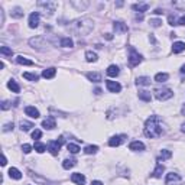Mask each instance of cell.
Returning a JSON list of instances; mask_svg holds the SVG:
<instances>
[{"label":"cell","mask_w":185,"mask_h":185,"mask_svg":"<svg viewBox=\"0 0 185 185\" xmlns=\"http://www.w3.org/2000/svg\"><path fill=\"white\" fill-rule=\"evenodd\" d=\"M10 15L13 16V18H22V16H23V10L20 8H15L13 10L10 12Z\"/></svg>","instance_id":"38"},{"label":"cell","mask_w":185,"mask_h":185,"mask_svg":"<svg viewBox=\"0 0 185 185\" xmlns=\"http://www.w3.org/2000/svg\"><path fill=\"white\" fill-rule=\"evenodd\" d=\"M168 78H169V75L165 74V72H159V74H156V75H155V81H156V83H165Z\"/></svg>","instance_id":"28"},{"label":"cell","mask_w":185,"mask_h":185,"mask_svg":"<svg viewBox=\"0 0 185 185\" xmlns=\"http://www.w3.org/2000/svg\"><path fill=\"white\" fill-rule=\"evenodd\" d=\"M74 165H75V159H65L62 162V168L64 169H71V168H74Z\"/></svg>","instance_id":"29"},{"label":"cell","mask_w":185,"mask_h":185,"mask_svg":"<svg viewBox=\"0 0 185 185\" xmlns=\"http://www.w3.org/2000/svg\"><path fill=\"white\" fill-rule=\"evenodd\" d=\"M113 28H114L116 32H119V33H125V32H127V26H126L123 22H114Z\"/></svg>","instance_id":"16"},{"label":"cell","mask_w":185,"mask_h":185,"mask_svg":"<svg viewBox=\"0 0 185 185\" xmlns=\"http://www.w3.org/2000/svg\"><path fill=\"white\" fill-rule=\"evenodd\" d=\"M25 113L28 114V116H30L32 119H38L41 114H39V110L38 109H35L33 106H28L26 109H25Z\"/></svg>","instance_id":"13"},{"label":"cell","mask_w":185,"mask_h":185,"mask_svg":"<svg viewBox=\"0 0 185 185\" xmlns=\"http://www.w3.org/2000/svg\"><path fill=\"white\" fill-rule=\"evenodd\" d=\"M38 6L39 8H45V15H46V12H48V16H51L52 12H55V6H57V4L52 3V2H46V3L45 2H39Z\"/></svg>","instance_id":"8"},{"label":"cell","mask_w":185,"mask_h":185,"mask_svg":"<svg viewBox=\"0 0 185 185\" xmlns=\"http://www.w3.org/2000/svg\"><path fill=\"white\" fill-rule=\"evenodd\" d=\"M155 13H156V15H162L163 12L161 10V9H156V10H155Z\"/></svg>","instance_id":"48"},{"label":"cell","mask_w":185,"mask_h":185,"mask_svg":"<svg viewBox=\"0 0 185 185\" xmlns=\"http://www.w3.org/2000/svg\"><path fill=\"white\" fill-rule=\"evenodd\" d=\"M13 123H8V125H4L3 126V132H10V130H13Z\"/></svg>","instance_id":"42"},{"label":"cell","mask_w":185,"mask_h":185,"mask_svg":"<svg viewBox=\"0 0 185 185\" xmlns=\"http://www.w3.org/2000/svg\"><path fill=\"white\" fill-rule=\"evenodd\" d=\"M163 171H165V166H163L161 162H158V165H156L155 171L152 172V177H153V178H161V177H162V172H163Z\"/></svg>","instance_id":"15"},{"label":"cell","mask_w":185,"mask_h":185,"mask_svg":"<svg viewBox=\"0 0 185 185\" xmlns=\"http://www.w3.org/2000/svg\"><path fill=\"white\" fill-rule=\"evenodd\" d=\"M64 137L61 136L58 140H51L48 143V151L51 152V155H54V156H57L58 153H59V149H61V146L64 145Z\"/></svg>","instance_id":"3"},{"label":"cell","mask_w":185,"mask_h":185,"mask_svg":"<svg viewBox=\"0 0 185 185\" xmlns=\"http://www.w3.org/2000/svg\"><path fill=\"white\" fill-rule=\"evenodd\" d=\"M163 129H162V123L159 120L158 116H151L145 123V135L151 139H156V137L162 136Z\"/></svg>","instance_id":"1"},{"label":"cell","mask_w":185,"mask_h":185,"mask_svg":"<svg viewBox=\"0 0 185 185\" xmlns=\"http://www.w3.org/2000/svg\"><path fill=\"white\" fill-rule=\"evenodd\" d=\"M119 67L117 65H110L109 68H107V75L109 77H117L119 75Z\"/></svg>","instance_id":"24"},{"label":"cell","mask_w":185,"mask_h":185,"mask_svg":"<svg viewBox=\"0 0 185 185\" xmlns=\"http://www.w3.org/2000/svg\"><path fill=\"white\" fill-rule=\"evenodd\" d=\"M142 55H140L139 52H136L135 49H130V55H129V65L130 67H136V65H139L140 62H142Z\"/></svg>","instance_id":"6"},{"label":"cell","mask_w":185,"mask_h":185,"mask_svg":"<svg viewBox=\"0 0 185 185\" xmlns=\"http://www.w3.org/2000/svg\"><path fill=\"white\" fill-rule=\"evenodd\" d=\"M91 185H103V182H100V181H93V182H91Z\"/></svg>","instance_id":"47"},{"label":"cell","mask_w":185,"mask_h":185,"mask_svg":"<svg viewBox=\"0 0 185 185\" xmlns=\"http://www.w3.org/2000/svg\"><path fill=\"white\" fill-rule=\"evenodd\" d=\"M10 109V103L9 101H3L2 103V110H9Z\"/></svg>","instance_id":"44"},{"label":"cell","mask_w":185,"mask_h":185,"mask_svg":"<svg viewBox=\"0 0 185 185\" xmlns=\"http://www.w3.org/2000/svg\"><path fill=\"white\" fill-rule=\"evenodd\" d=\"M136 84L137 85H149L151 84V78L149 77H139L136 80Z\"/></svg>","instance_id":"31"},{"label":"cell","mask_w":185,"mask_h":185,"mask_svg":"<svg viewBox=\"0 0 185 185\" xmlns=\"http://www.w3.org/2000/svg\"><path fill=\"white\" fill-rule=\"evenodd\" d=\"M16 62L18 64H20V65H33V61H30V59H28V58H25L23 55H19V57H16Z\"/></svg>","instance_id":"21"},{"label":"cell","mask_w":185,"mask_h":185,"mask_svg":"<svg viewBox=\"0 0 185 185\" xmlns=\"http://www.w3.org/2000/svg\"><path fill=\"white\" fill-rule=\"evenodd\" d=\"M132 8H133V10L140 12V15H142L143 12H146L147 9H149V4H146V3H136V4H133Z\"/></svg>","instance_id":"20"},{"label":"cell","mask_w":185,"mask_h":185,"mask_svg":"<svg viewBox=\"0 0 185 185\" xmlns=\"http://www.w3.org/2000/svg\"><path fill=\"white\" fill-rule=\"evenodd\" d=\"M41 136H42V132H41V130H38V129H35L33 132H32V139H35L36 142L41 139Z\"/></svg>","instance_id":"39"},{"label":"cell","mask_w":185,"mask_h":185,"mask_svg":"<svg viewBox=\"0 0 185 185\" xmlns=\"http://www.w3.org/2000/svg\"><path fill=\"white\" fill-rule=\"evenodd\" d=\"M67 149H68L71 153H74V155L80 152V146H78V145H74V143H68V145H67Z\"/></svg>","instance_id":"36"},{"label":"cell","mask_w":185,"mask_h":185,"mask_svg":"<svg viewBox=\"0 0 185 185\" xmlns=\"http://www.w3.org/2000/svg\"><path fill=\"white\" fill-rule=\"evenodd\" d=\"M171 156H172V153H171V151H166V149H163V151H161V159H169Z\"/></svg>","instance_id":"40"},{"label":"cell","mask_w":185,"mask_h":185,"mask_svg":"<svg viewBox=\"0 0 185 185\" xmlns=\"http://www.w3.org/2000/svg\"><path fill=\"white\" fill-rule=\"evenodd\" d=\"M38 25H39V13L38 12H33L29 16V28L35 29V28H38Z\"/></svg>","instance_id":"10"},{"label":"cell","mask_w":185,"mask_h":185,"mask_svg":"<svg viewBox=\"0 0 185 185\" xmlns=\"http://www.w3.org/2000/svg\"><path fill=\"white\" fill-rule=\"evenodd\" d=\"M185 49V44L181 41H178V42H174V45H172V51H174V54H179L182 52Z\"/></svg>","instance_id":"19"},{"label":"cell","mask_w":185,"mask_h":185,"mask_svg":"<svg viewBox=\"0 0 185 185\" xmlns=\"http://www.w3.org/2000/svg\"><path fill=\"white\" fill-rule=\"evenodd\" d=\"M106 38H107V39H111L113 36H111V33H107V35H106Z\"/></svg>","instance_id":"50"},{"label":"cell","mask_w":185,"mask_h":185,"mask_svg":"<svg viewBox=\"0 0 185 185\" xmlns=\"http://www.w3.org/2000/svg\"><path fill=\"white\" fill-rule=\"evenodd\" d=\"M139 98L146 103H149L152 100V95H151V93H147V91H139Z\"/></svg>","instance_id":"30"},{"label":"cell","mask_w":185,"mask_h":185,"mask_svg":"<svg viewBox=\"0 0 185 185\" xmlns=\"http://www.w3.org/2000/svg\"><path fill=\"white\" fill-rule=\"evenodd\" d=\"M9 177L13 178V179H20V178H22V174H20L19 169H16V168H10V169H9Z\"/></svg>","instance_id":"25"},{"label":"cell","mask_w":185,"mask_h":185,"mask_svg":"<svg viewBox=\"0 0 185 185\" xmlns=\"http://www.w3.org/2000/svg\"><path fill=\"white\" fill-rule=\"evenodd\" d=\"M23 78L29 80V81H38L39 75L38 74H30V72H23Z\"/></svg>","instance_id":"34"},{"label":"cell","mask_w":185,"mask_h":185,"mask_svg":"<svg viewBox=\"0 0 185 185\" xmlns=\"http://www.w3.org/2000/svg\"><path fill=\"white\" fill-rule=\"evenodd\" d=\"M106 87L110 93H119L121 90V85L117 81H106Z\"/></svg>","instance_id":"9"},{"label":"cell","mask_w":185,"mask_h":185,"mask_svg":"<svg viewBox=\"0 0 185 185\" xmlns=\"http://www.w3.org/2000/svg\"><path fill=\"white\" fill-rule=\"evenodd\" d=\"M181 130H182V132H184V133H185V123H184V125H182V127H181Z\"/></svg>","instance_id":"51"},{"label":"cell","mask_w":185,"mask_h":185,"mask_svg":"<svg viewBox=\"0 0 185 185\" xmlns=\"http://www.w3.org/2000/svg\"><path fill=\"white\" fill-rule=\"evenodd\" d=\"M6 163H8V159H6V156H2V165L3 166H6Z\"/></svg>","instance_id":"46"},{"label":"cell","mask_w":185,"mask_h":185,"mask_svg":"<svg viewBox=\"0 0 185 185\" xmlns=\"http://www.w3.org/2000/svg\"><path fill=\"white\" fill-rule=\"evenodd\" d=\"M94 28V23L91 19H87V18H83V19L74 20L71 25V29L74 33L77 35H88Z\"/></svg>","instance_id":"2"},{"label":"cell","mask_w":185,"mask_h":185,"mask_svg":"<svg viewBox=\"0 0 185 185\" xmlns=\"http://www.w3.org/2000/svg\"><path fill=\"white\" fill-rule=\"evenodd\" d=\"M46 145H44V143H41V142H35V151L38 152V153H44V152L46 151Z\"/></svg>","instance_id":"33"},{"label":"cell","mask_w":185,"mask_h":185,"mask_svg":"<svg viewBox=\"0 0 185 185\" xmlns=\"http://www.w3.org/2000/svg\"><path fill=\"white\" fill-rule=\"evenodd\" d=\"M97 58H98L97 54L93 52V51H87V52H85V61H87V62H95Z\"/></svg>","instance_id":"26"},{"label":"cell","mask_w":185,"mask_h":185,"mask_svg":"<svg viewBox=\"0 0 185 185\" xmlns=\"http://www.w3.org/2000/svg\"><path fill=\"white\" fill-rule=\"evenodd\" d=\"M32 127H33V125H32L30 121H25V120L20 121V129H22V132H28V130H30Z\"/></svg>","instance_id":"32"},{"label":"cell","mask_w":185,"mask_h":185,"mask_svg":"<svg viewBox=\"0 0 185 185\" xmlns=\"http://www.w3.org/2000/svg\"><path fill=\"white\" fill-rule=\"evenodd\" d=\"M151 23H152V26L158 28V26H161V23H162V20H159V19H152V20H151Z\"/></svg>","instance_id":"43"},{"label":"cell","mask_w":185,"mask_h":185,"mask_svg":"<svg viewBox=\"0 0 185 185\" xmlns=\"http://www.w3.org/2000/svg\"><path fill=\"white\" fill-rule=\"evenodd\" d=\"M178 25H181V26H185V15L179 18V20H178Z\"/></svg>","instance_id":"45"},{"label":"cell","mask_w":185,"mask_h":185,"mask_svg":"<svg viewBox=\"0 0 185 185\" xmlns=\"http://www.w3.org/2000/svg\"><path fill=\"white\" fill-rule=\"evenodd\" d=\"M22 151H23V153H30L32 152V146L25 143V145H22Z\"/></svg>","instance_id":"41"},{"label":"cell","mask_w":185,"mask_h":185,"mask_svg":"<svg viewBox=\"0 0 185 185\" xmlns=\"http://www.w3.org/2000/svg\"><path fill=\"white\" fill-rule=\"evenodd\" d=\"M129 149L130 151H143L145 145L142 142H139V140H135V142H132V143L129 145Z\"/></svg>","instance_id":"17"},{"label":"cell","mask_w":185,"mask_h":185,"mask_svg":"<svg viewBox=\"0 0 185 185\" xmlns=\"http://www.w3.org/2000/svg\"><path fill=\"white\" fill-rule=\"evenodd\" d=\"M172 95H174V93H172L171 88H156V90H155V97L158 98L159 101L169 100Z\"/></svg>","instance_id":"4"},{"label":"cell","mask_w":185,"mask_h":185,"mask_svg":"<svg viewBox=\"0 0 185 185\" xmlns=\"http://www.w3.org/2000/svg\"><path fill=\"white\" fill-rule=\"evenodd\" d=\"M71 181L77 185H84L85 184V177L83 174H80V172H75V174L71 175Z\"/></svg>","instance_id":"11"},{"label":"cell","mask_w":185,"mask_h":185,"mask_svg":"<svg viewBox=\"0 0 185 185\" xmlns=\"http://www.w3.org/2000/svg\"><path fill=\"white\" fill-rule=\"evenodd\" d=\"M181 72H182V74H185V65H182V67H181Z\"/></svg>","instance_id":"49"},{"label":"cell","mask_w":185,"mask_h":185,"mask_svg":"<svg viewBox=\"0 0 185 185\" xmlns=\"http://www.w3.org/2000/svg\"><path fill=\"white\" fill-rule=\"evenodd\" d=\"M42 126H44V127L45 129H48V130H52L54 127H55V119H54L52 116H49V117H46L45 120L42 121Z\"/></svg>","instance_id":"12"},{"label":"cell","mask_w":185,"mask_h":185,"mask_svg":"<svg viewBox=\"0 0 185 185\" xmlns=\"http://www.w3.org/2000/svg\"><path fill=\"white\" fill-rule=\"evenodd\" d=\"M8 87H9V90H12L13 93H19V91H20L19 84L16 83L15 80H9V81H8Z\"/></svg>","instance_id":"22"},{"label":"cell","mask_w":185,"mask_h":185,"mask_svg":"<svg viewBox=\"0 0 185 185\" xmlns=\"http://www.w3.org/2000/svg\"><path fill=\"white\" fill-rule=\"evenodd\" d=\"M166 185H178L181 182V177L175 172H171V174L166 175V179H165Z\"/></svg>","instance_id":"7"},{"label":"cell","mask_w":185,"mask_h":185,"mask_svg":"<svg viewBox=\"0 0 185 185\" xmlns=\"http://www.w3.org/2000/svg\"><path fill=\"white\" fill-rule=\"evenodd\" d=\"M123 137H125V136H121V135H116V136H113L111 139L109 140V145L111 147L119 146V145H121V142H123Z\"/></svg>","instance_id":"14"},{"label":"cell","mask_w":185,"mask_h":185,"mask_svg":"<svg viewBox=\"0 0 185 185\" xmlns=\"http://www.w3.org/2000/svg\"><path fill=\"white\" fill-rule=\"evenodd\" d=\"M61 46H64V48H72L74 46V41L71 38H62L61 39Z\"/></svg>","instance_id":"27"},{"label":"cell","mask_w":185,"mask_h":185,"mask_svg":"<svg viewBox=\"0 0 185 185\" xmlns=\"http://www.w3.org/2000/svg\"><path fill=\"white\" fill-rule=\"evenodd\" d=\"M29 44L33 46V48L38 49V51H45V49H46V45H48V42H46L45 39L42 38V36H36V38L29 39Z\"/></svg>","instance_id":"5"},{"label":"cell","mask_w":185,"mask_h":185,"mask_svg":"<svg viewBox=\"0 0 185 185\" xmlns=\"http://www.w3.org/2000/svg\"><path fill=\"white\" fill-rule=\"evenodd\" d=\"M87 78L93 83H100L101 81V75L98 72H87Z\"/></svg>","instance_id":"23"},{"label":"cell","mask_w":185,"mask_h":185,"mask_svg":"<svg viewBox=\"0 0 185 185\" xmlns=\"http://www.w3.org/2000/svg\"><path fill=\"white\" fill-rule=\"evenodd\" d=\"M0 54L8 55V57H12V55H13V51H12L9 46H0Z\"/></svg>","instance_id":"37"},{"label":"cell","mask_w":185,"mask_h":185,"mask_svg":"<svg viewBox=\"0 0 185 185\" xmlns=\"http://www.w3.org/2000/svg\"><path fill=\"white\" fill-rule=\"evenodd\" d=\"M55 74H57V69H55V68H46V69H44V71H42V77H44V78H46V80L54 78V77H55Z\"/></svg>","instance_id":"18"},{"label":"cell","mask_w":185,"mask_h":185,"mask_svg":"<svg viewBox=\"0 0 185 185\" xmlns=\"http://www.w3.org/2000/svg\"><path fill=\"white\" fill-rule=\"evenodd\" d=\"M97 151H98V146H95V145H90V146H85V149H84V152H85L87 155H93V153H95Z\"/></svg>","instance_id":"35"}]
</instances>
